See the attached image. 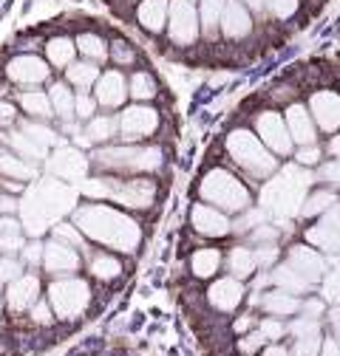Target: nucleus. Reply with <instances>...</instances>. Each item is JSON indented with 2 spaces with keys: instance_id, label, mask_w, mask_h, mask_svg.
Wrapping results in <instances>:
<instances>
[{
  "instance_id": "obj_1",
  "label": "nucleus",
  "mask_w": 340,
  "mask_h": 356,
  "mask_svg": "<svg viewBox=\"0 0 340 356\" xmlns=\"http://www.w3.org/2000/svg\"><path fill=\"white\" fill-rule=\"evenodd\" d=\"M71 220L91 243L122 252V254H134L142 243V227L137 224V218H131L125 209H116L105 201L79 204L71 212Z\"/></svg>"
},
{
  "instance_id": "obj_2",
  "label": "nucleus",
  "mask_w": 340,
  "mask_h": 356,
  "mask_svg": "<svg viewBox=\"0 0 340 356\" xmlns=\"http://www.w3.org/2000/svg\"><path fill=\"white\" fill-rule=\"evenodd\" d=\"M79 193L91 201H111L122 209H137L145 212L156 204L159 184L148 175H94V178H82Z\"/></svg>"
},
{
  "instance_id": "obj_3",
  "label": "nucleus",
  "mask_w": 340,
  "mask_h": 356,
  "mask_svg": "<svg viewBox=\"0 0 340 356\" xmlns=\"http://www.w3.org/2000/svg\"><path fill=\"white\" fill-rule=\"evenodd\" d=\"M91 167L111 175H148L162 167V150L153 145H100L91 156Z\"/></svg>"
},
{
  "instance_id": "obj_4",
  "label": "nucleus",
  "mask_w": 340,
  "mask_h": 356,
  "mask_svg": "<svg viewBox=\"0 0 340 356\" xmlns=\"http://www.w3.org/2000/svg\"><path fill=\"white\" fill-rule=\"evenodd\" d=\"M309 184H312V175L301 164H298V167H286L284 172L270 175V184L261 193V209H264V215L289 218L295 212H301V204L307 198Z\"/></svg>"
},
{
  "instance_id": "obj_5",
  "label": "nucleus",
  "mask_w": 340,
  "mask_h": 356,
  "mask_svg": "<svg viewBox=\"0 0 340 356\" xmlns=\"http://www.w3.org/2000/svg\"><path fill=\"white\" fill-rule=\"evenodd\" d=\"M224 147L230 153V159L252 178H258V181H264V178L275 175L278 172V159L275 153L258 139V133L255 130H247V127H235L227 133L224 139Z\"/></svg>"
},
{
  "instance_id": "obj_6",
  "label": "nucleus",
  "mask_w": 340,
  "mask_h": 356,
  "mask_svg": "<svg viewBox=\"0 0 340 356\" xmlns=\"http://www.w3.org/2000/svg\"><path fill=\"white\" fill-rule=\"evenodd\" d=\"M199 195H201L204 204L219 207L227 215H241L252 204V195H249L247 184L241 181V178H235L230 170H224V167H212V170H207L201 175Z\"/></svg>"
},
{
  "instance_id": "obj_7",
  "label": "nucleus",
  "mask_w": 340,
  "mask_h": 356,
  "mask_svg": "<svg viewBox=\"0 0 340 356\" xmlns=\"http://www.w3.org/2000/svg\"><path fill=\"white\" fill-rule=\"evenodd\" d=\"M46 300H49L54 317L60 323H74V320L85 317V311L91 308L94 291H91V283L88 280H82L77 275L52 277V283L46 289Z\"/></svg>"
},
{
  "instance_id": "obj_8",
  "label": "nucleus",
  "mask_w": 340,
  "mask_h": 356,
  "mask_svg": "<svg viewBox=\"0 0 340 356\" xmlns=\"http://www.w3.org/2000/svg\"><path fill=\"white\" fill-rule=\"evenodd\" d=\"M116 122H119V139L131 142V145H139V142H148L159 130L162 116L148 102H134V105H125L119 111Z\"/></svg>"
},
{
  "instance_id": "obj_9",
  "label": "nucleus",
  "mask_w": 340,
  "mask_h": 356,
  "mask_svg": "<svg viewBox=\"0 0 340 356\" xmlns=\"http://www.w3.org/2000/svg\"><path fill=\"white\" fill-rule=\"evenodd\" d=\"M167 37L173 46L179 49H190L199 40L201 23H199V12L193 6V0H170V15H167Z\"/></svg>"
},
{
  "instance_id": "obj_10",
  "label": "nucleus",
  "mask_w": 340,
  "mask_h": 356,
  "mask_svg": "<svg viewBox=\"0 0 340 356\" xmlns=\"http://www.w3.org/2000/svg\"><path fill=\"white\" fill-rule=\"evenodd\" d=\"M52 65L46 57H37V54H15L6 65H3V76L17 85V88H40L52 79Z\"/></svg>"
},
{
  "instance_id": "obj_11",
  "label": "nucleus",
  "mask_w": 340,
  "mask_h": 356,
  "mask_svg": "<svg viewBox=\"0 0 340 356\" xmlns=\"http://www.w3.org/2000/svg\"><path fill=\"white\" fill-rule=\"evenodd\" d=\"M255 133L258 139L275 153V156H292L295 150V142L289 136V127H286V119L275 111H261L255 113Z\"/></svg>"
},
{
  "instance_id": "obj_12",
  "label": "nucleus",
  "mask_w": 340,
  "mask_h": 356,
  "mask_svg": "<svg viewBox=\"0 0 340 356\" xmlns=\"http://www.w3.org/2000/svg\"><path fill=\"white\" fill-rule=\"evenodd\" d=\"M42 272L49 277H68V275H77L82 269V252L68 246V243H60V241H46V249H42Z\"/></svg>"
},
{
  "instance_id": "obj_13",
  "label": "nucleus",
  "mask_w": 340,
  "mask_h": 356,
  "mask_svg": "<svg viewBox=\"0 0 340 356\" xmlns=\"http://www.w3.org/2000/svg\"><path fill=\"white\" fill-rule=\"evenodd\" d=\"M307 243L315 246L318 252H329V254H337L340 252V201H334L320 218L318 224L309 227L304 232Z\"/></svg>"
},
{
  "instance_id": "obj_14",
  "label": "nucleus",
  "mask_w": 340,
  "mask_h": 356,
  "mask_svg": "<svg viewBox=\"0 0 340 356\" xmlns=\"http://www.w3.org/2000/svg\"><path fill=\"white\" fill-rule=\"evenodd\" d=\"M46 164L60 181H77V184L82 178H88V170H91V159H85L77 145L74 147H68V145L54 147V153H49Z\"/></svg>"
},
{
  "instance_id": "obj_15",
  "label": "nucleus",
  "mask_w": 340,
  "mask_h": 356,
  "mask_svg": "<svg viewBox=\"0 0 340 356\" xmlns=\"http://www.w3.org/2000/svg\"><path fill=\"white\" fill-rule=\"evenodd\" d=\"M190 227L204 238H227L233 232V220L219 207H210L201 201V204H193L190 209Z\"/></svg>"
},
{
  "instance_id": "obj_16",
  "label": "nucleus",
  "mask_w": 340,
  "mask_h": 356,
  "mask_svg": "<svg viewBox=\"0 0 340 356\" xmlns=\"http://www.w3.org/2000/svg\"><path fill=\"white\" fill-rule=\"evenodd\" d=\"M286 263H289L292 269L301 275L309 286H318V283L323 280V275H326V260H323V254H320L315 246H309V243H295V246H289Z\"/></svg>"
},
{
  "instance_id": "obj_17",
  "label": "nucleus",
  "mask_w": 340,
  "mask_h": 356,
  "mask_svg": "<svg viewBox=\"0 0 340 356\" xmlns=\"http://www.w3.org/2000/svg\"><path fill=\"white\" fill-rule=\"evenodd\" d=\"M42 294V283L34 272H23L17 280H12L3 291L6 297V308L12 311V314H26V311L40 300Z\"/></svg>"
},
{
  "instance_id": "obj_18",
  "label": "nucleus",
  "mask_w": 340,
  "mask_h": 356,
  "mask_svg": "<svg viewBox=\"0 0 340 356\" xmlns=\"http://www.w3.org/2000/svg\"><path fill=\"white\" fill-rule=\"evenodd\" d=\"M94 97H97V105L105 108V111L125 108V99H128V76L119 68L102 71L100 79H97V85H94Z\"/></svg>"
},
{
  "instance_id": "obj_19",
  "label": "nucleus",
  "mask_w": 340,
  "mask_h": 356,
  "mask_svg": "<svg viewBox=\"0 0 340 356\" xmlns=\"http://www.w3.org/2000/svg\"><path fill=\"white\" fill-rule=\"evenodd\" d=\"M286 119V127H289V136L295 142V147H307V145H318V124L309 113L307 105L301 102H292L284 113Z\"/></svg>"
},
{
  "instance_id": "obj_20",
  "label": "nucleus",
  "mask_w": 340,
  "mask_h": 356,
  "mask_svg": "<svg viewBox=\"0 0 340 356\" xmlns=\"http://www.w3.org/2000/svg\"><path fill=\"white\" fill-rule=\"evenodd\" d=\"M307 108H309L315 124L323 133H337V127H340V94H334V91H315L309 97Z\"/></svg>"
},
{
  "instance_id": "obj_21",
  "label": "nucleus",
  "mask_w": 340,
  "mask_h": 356,
  "mask_svg": "<svg viewBox=\"0 0 340 356\" xmlns=\"http://www.w3.org/2000/svg\"><path fill=\"white\" fill-rule=\"evenodd\" d=\"M244 283L238 280V277H233V275H227V277H222V280H216L210 289H207V302L216 308V311H222V314H233V311L244 302Z\"/></svg>"
},
{
  "instance_id": "obj_22",
  "label": "nucleus",
  "mask_w": 340,
  "mask_h": 356,
  "mask_svg": "<svg viewBox=\"0 0 340 356\" xmlns=\"http://www.w3.org/2000/svg\"><path fill=\"white\" fill-rule=\"evenodd\" d=\"M219 29L227 40H244L252 31V17H249V12H247V6L241 3V0H227L224 3Z\"/></svg>"
},
{
  "instance_id": "obj_23",
  "label": "nucleus",
  "mask_w": 340,
  "mask_h": 356,
  "mask_svg": "<svg viewBox=\"0 0 340 356\" xmlns=\"http://www.w3.org/2000/svg\"><path fill=\"white\" fill-rule=\"evenodd\" d=\"M85 269H88V275L94 280H100V283H114L125 272L122 269V260L114 252H102V249L85 254Z\"/></svg>"
},
{
  "instance_id": "obj_24",
  "label": "nucleus",
  "mask_w": 340,
  "mask_h": 356,
  "mask_svg": "<svg viewBox=\"0 0 340 356\" xmlns=\"http://www.w3.org/2000/svg\"><path fill=\"white\" fill-rule=\"evenodd\" d=\"M301 297L298 294H289L284 289H272L261 297V308L267 317H278V320H289V317H298L301 314Z\"/></svg>"
},
{
  "instance_id": "obj_25",
  "label": "nucleus",
  "mask_w": 340,
  "mask_h": 356,
  "mask_svg": "<svg viewBox=\"0 0 340 356\" xmlns=\"http://www.w3.org/2000/svg\"><path fill=\"white\" fill-rule=\"evenodd\" d=\"M17 108L26 113V119H37V122H52L54 119L49 91H40V88H23V91L17 94Z\"/></svg>"
},
{
  "instance_id": "obj_26",
  "label": "nucleus",
  "mask_w": 340,
  "mask_h": 356,
  "mask_svg": "<svg viewBox=\"0 0 340 356\" xmlns=\"http://www.w3.org/2000/svg\"><path fill=\"white\" fill-rule=\"evenodd\" d=\"M0 178H12V181H34L37 178V164L20 159L12 147H6L3 142H0Z\"/></svg>"
},
{
  "instance_id": "obj_27",
  "label": "nucleus",
  "mask_w": 340,
  "mask_h": 356,
  "mask_svg": "<svg viewBox=\"0 0 340 356\" xmlns=\"http://www.w3.org/2000/svg\"><path fill=\"white\" fill-rule=\"evenodd\" d=\"M167 15H170V0H139L137 6V23L148 34H162L167 29Z\"/></svg>"
},
{
  "instance_id": "obj_28",
  "label": "nucleus",
  "mask_w": 340,
  "mask_h": 356,
  "mask_svg": "<svg viewBox=\"0 0 340 356\" xmlns=\"http://www.w3.org/2000/svg\"><path fill=\"white\" fill-rule=\"evenodd\" d=\"M42 51H46V60H49L52 68L65 71L77 60V42L68 34H54V37H49L46 42H42Z\"/></svg>"
},
{
  "instance_id": "obj_29",
  "label": "nucleus",
  "mask_w": 340,
  "mask_h": 356,
  "mask_svg": "<svg viewBox=\"0 0 340 356\" xmlns=\"http://www.w3.org/2000/svg\"><path fill=\"white\" fill-rule=\"evenodd\" d=\"M82 133H85V139H88L91 147L94 145L97 147L100 145H111L114 139H119V122L111 113H97V116H91L88 122H85Z\"/></svg>"
},
{
  "instance_id": "obj_30",
  "label": "nucleus",
  "mask_w": 340,
  "mask_h": 356,
  "mask_svg": "<svg viewBox=\"0 0 340 356\" xmlns=\"http://www.w3.org/2000/svg\"><path fill=\"white\" fill-rule=\"evenodd\" d=\"M267 280L272 283V289H284V291L298 294V297H304V294H309V291H312V286H309L301 275H298L289 263H281V266H275V269H270Z\"/></svg>"
},
{
  "instance_id": "obj_31",
  "label": "nucleus",
  "mask_w": 340,
  "mask_h": 356,
  "mask_svg": "<svg viewBox=\"0 0 340 356\" xmlns=\"http://www.w3.org/2000/svg\"><path fill=\"white\" fill-rule=\"evenodd\" d=\"M74 42H77V54L82 60H91L97 65L108 60V40L100 31H79L74 37Z\"/></svg>"
},
{
  "instance_id": "obj_32",
  "label": "nucleus",
  "mask_w": 340,
  "mask_h": 356,
  "mask_svg": "<svg viewBox=\"0 0 340 356\" xmlns=\"http://www.w3.org/2000/svg\"><path fill=\"white\" fill-rule=\"evenodd\" d=\"M222 263H224V257H222L219 249L204 246V249H196V252H193V257H190V272H193V277H199V280H210V277L219 275Z\"/></svg>"
},
{
  "instance_id": "obj_33",
  "label": "nucleus",
  "mask_w": 340,
  "mask_h": 356,
  "mask_svg": "<svg viewBox=\"0 0 340 356\" xmlns=\"http://www.w3.org/2000/svg\"><path fill=\"white\" fill-rule=\"evenodd\" d=\"M100 65L91 63V60H74L68 68H65V82L71 88H77V91H91V88L97 85L100 79Z\"/></svg>"
},
{
  "instance_id": "obj_34",
  "label": "nucleus",
  "mask_w": 340,
  "mask_h": 356,
  "mask_svg": "<svg viewBox=\"0 0 340 356\" xmlns=\"http://www.w3.org/2000/svg\"><path fill=\"white\" fill-rule=\"evenodd\" d=\"M49 99H52V108H54V119H60V122H77V116H74L77 91H71L68 82H52L49 85Z\"/></svg>"
},
{
  "instance_id": "obj_35",
  "label": "nucleus",
  "mask_w": 340,
  "mask_h": 356,
  "mask_svg": "<svg viewBox=\"0 0 340 356\" xmlns=\"http://www.w3.org/2000/svg\"><path fill=\"white\" fill-rule=\"evenodd\" d=\"M227 272L238 280H247L258 272V260H255V252L249 246H233L227 252Z\"/></svg>"
},
{
  "instance_id": "obj_36",
  "label": "nucleus",
  "mask_w": 340,
  "mask_h": 356,
  "mask_svg": "<svg viewBox=\"0 0 340 356\" xmlns=\"http://www.w3.org/2000/svg\"><path fill=\"white\" fill-rule=\"evenodd\" d=\"M23 246H26V238H23L20 220L0 215V254H20Z\"/></svg>"
},
{
  "instance_id": "obj_37",
  "label": "nucleus",
  "mask_w": 340,
  "mask_h": 356,
  "mask_svg": "<svg viewBox=\"0 0 340 356\" xmlns=\"http://www.w3.org/2000/svg\"><path fill=\"white\" fill-rule=\"evenodd\" d=\"M156 94H159V85H156L153 74L134 71L131 76H128V97H131L134 102H150Z\"/></svg>"
},
{
  "instance_id": "obj_38",
  "label": "nucleus",
  "mask_w": 340,
  "mask_h": 356,
  "mask_svg": "<svg viewBox=\"0 0 340 356\" xmlns=\"http://www.w3.org/2000/svg\"><path fill=\"white\" fill-rule=\"evenodd\" d=\"M52 238L60 241V243H68V246L79 249L82 254H88V252H91L88 238H85V235L77 229L74 220H60V224H54V227H52Z\"/></svg>"
},
{
  "instance_id": "obj_39",
  "label": "nucleus",
  "mask_w": 340,
  "mask_h": 356,
  "mask_svg": "<svg viewBox=\"0 0 340 356\" xmlns=\"http://www.w3.org/2000/svg\"><path fill=\"white\" fill-rule=\"evenodd\" d=\"M337 201V195H334V190H329V187H323V190H315V193H309L307 198H304V204H301V218H320L332 204Z\"/></svg>"
},
{
  "instance_id": "obj_40",
  "label": "nucleus",
  "mask_w": 340,
  "mask_h": 356,
  "mask_svg": "<svg viewBox=\"0 0 340 356\" xmlns=\"http://www.w3.org/2000/svg\"><path fill=\"white\" fill-rule=\"evenodd\" d=\"M224 3H227V0H201V6H199V23H201L204 34H216V29L222 23Z\"/></svg>"
},
{
  "instance_id": "obj_41",
  "label": "nucleus",
  "mask_w": 340,
  "mask_h": 356,
  "mask_svg": "<svg viewBox=\"0 0 340 356\" xmlns=\"http://www.w3.org/2000/svg\"><path fill=\"white\" fill-rule=\"evenodd\" d=\"M108 57L114 60L116 68H131V65H137V49H134L128 40H122V37H114V40L108 42Z\"/></svg>"
},
{
  "instance_id": "obj_42",
  "label": "nucleus",
  "mask_w": 340,
  "mask_h": 356,
  "mask_svg": "<svg viewBox=\"0 0 340 356\" xmlns=\"http://www.w3.org/2000/svg\"><path fill=\"white\" fill-rule=\"evenodd\" d=\"M320 342L323 334H304V337H292V356H320Z\"/></svg>"
},
{
  "instance_id": "obj_43",
  "label": "nucleus",
  "mask_w": 340,
  "mask_h": 356,
  "mask_svg": "<svg viewBox=\"0 0 340 356\" xmlns=\"http://www.w3.org/2000/svg\"><path fill=\"white\" fill-rule=\"evenodd\" d=\"M26 269V263L17 254H0V286H9L12 280H17Z\"/></svg>"
},
{
  "instance_id": "obj_44",
  "label": "nucleus",
  "mask_w": 340,
  "mask_h": 356,
  "mask_svg": "<svg viewBox=\"0 0 340 356\" xmlns=\"http://www.w3.org/2000/svg\"><path fill=\"white\" fill-rule=\"evenodd\" d=\"M97 97L88 94V91H77V99H74V116L77 122H88L91 116H97Z\"/></svg>"
},
{
  "instance_id": "obj_45",
  "label": "nucleus",
  "mask_w": 340,
  "mask_h": 356,
  "mask_svg": "<svg viewBox=\"0 0 340 356\" xmlns=\"http://www.w3.org/2000/svg\"><path fill=\"white\" fill-rule=\"evenodd\" d=\"M29 320H31L34 325H40V328H49V325L57 323V317H54V311H52L49 300H42V297L29 308Z\"/></svg>"
},
{
  "instance_id": "obj_46",
  "label": "nucleus",
  "mask_w": 340,
  "mask_h": 356,
  "mask_svg": "<svg viewBox=\"0 0 340 356\" xmlns=\"http://www.w3.org/2000/svg\"><path fill=\"white\" fill-rule=\"evenodd\" d=\"M323 300L340 305V260L334 263V269L323 275Z\"/></svg>"
},
{
  "instance_id": "obj_47",
  "label": "nucleus",
  "mask_w": 340,
  "mask_h": 356,
  "mask_svg": "<svg viewBox=\"0 0 340 356\" xmlns=\"http://www.w3.org/2000/svg\"><path fill=\"white\" fill-rule=\"evenodd\" d=\"M264 345H267V337H264L258 328H252V331L241 334V339H238V350H241L244 356H252V353L264 350Z\"/></svg>"
},
{
  "instance_id": "obj_48",
  "label": "nucleus",
  "mask_w": 340,
  "mask_h": 356,
  "mask_svg": "<svg viewBox=\"0 0 340 356\" xmlns=\"http://www.w3.org/2000/svg\"><path fill=\"white\" fill-rule=\"evenodd\" d=\"M258 331L267 337V342H281L289 331H286V323L284 320H278V317H264V320H258Z\"/></svg>"
},
{
  "instance_id": "obj_49",
  "label": "nucleus",
  "mask_w": 340,
  "mask_h": 356,
  "mask_svg": "<svg viewBox=\"0 0 340 356\" xmlns=\"http://www.w3.org/2000/svg\"><path fill=\"white\" fill-rule=\"evenodd\" d=\"M318 175H320V181L329 187V190H334V187H340V159H332V161H326V164H320V170H318Z\"/></svg>"
},
{
  "instance_id": "obj_50",
  "label": "nucleus",
  "mask_w": 340,
  "mask_h": 356,
  "mask_svg": "<svg viewBox=\"0 0 340 356\" xmlns=\"http://www.w3.org/2000/svg\"><path fill=\"white\" fill-rule=\"evenodd\" d=\"M298 6H301V0H267V9H270L278 20H289V17L298 12Z\"/></svg>"
},
{
  "instance_id": "obj_51",
  "label": "nucleus",
  "mask_w": 340,
  "mask_h": 356,
  "mask_svg": "<svg viewBox=\"0 0 340 356\" xmlns=\"http://www.w3.org/2000/svg\"><path fill=\"white\" fill-rule=\"evenodd\" d=\"M252 252H255V260H258V269H272L275 260H278V246L275 243H258Z\"/></svg>"
},
{
  "instance_id": "obj_52",
  "label": "nucleus",
  "mask_w": 340,
  "mask_h": 356,
  "mask_svg": "<svg viewBox=\"0 0 340 356\" xmlns=\"http://www.w3.org/2000/svg\"><path fill=\"white\" fill-rule=\"evenodd\" d=\"M42 249H46V243H42V241H31V243L23 246L20 260L26 266H31V269H37V266H42Z\"/></svg>"
},
{
  "instance_id": "obj_53",
  "label": "nucleus",
  "mask_w": 340,
  "mask_h": 356,
  "mask_svg": "<svg viewBox=\"0 0 340 356\" xmlns=\"http://www.w3.org/2000/svg\"><path fill=\"white\" fill-rule=\"evenodd\" d=\"M320 161V147L318 145H307V147H298L295 150V164H301V167H312Z\"/></svg>"
},
{
  "instance_id": "obj_54",
  "label": "nucleus",
  "mask_w": 340,
  "mask_h": 356,
  "mask_svg": "<svg viewBox=\"0 0 340 356\" xmlns=\"http://www.w3.org/2000/svg\"><path fill=\"white\" fill-rule=\"evenodd\" d=\"M15 124H17V102L0 99V130L15 127Z\"/></svg>"
},
{
  "instance_id": "obj_55",
  "label": "nucleus",
  "mask_w": 340,
  "mask_h": 356,
  "mask_svg": "<svg viewBox=\"0 0 340 356\" xmlns=\"http://www.w3.org/2000/svg\"><path fill=\"white\" fill-rule=\"evenodd\" d=\"M323 311H326V300H323V297H307V300L301 302V314H304V317L318 320Z\"/></svg>"
},
{
  "instance_id": "obj_56",
  "label": "nucleus",
  "mask_w": 340,
  "mask_h": 356,
  "mask_svg": "<svg viewBox=\"0 0 340 356\" xmlns=\"http://www.w3.org/2000/svg\"><path fill=\"white\" fill-rule=\"evenodd\" d=\"M252 328H258V320H255L252 314H241L235 323H233V331L241 337V334H247V331H252Z\"/></svg>"
},
{
  "instance_id": "obj_57",
  "label": "nucleus",
  "mask_w": 340,
  "mask_h": 356,
  "mask_svg": "<svg viewBox=\"0 0 340 356\" xmlns=\"http://www.w3.org/2000/svg\"><path fill=\"white\" fill-rule=\"evenodd\" d=\"M320 356H340V342L334 337H323L320 342Z\"/></svg>"
},
{
  "instance_id": "obj_58",
  "label": "nucleus",
  "mask_w": 340,
  "mask_h": 356,
  "mask_svg": "<svg viewBox=\"0 0 340 356\" xmlns=\"http://www.w3.org/2000/svg\"><path fill=\"white\" fill-rule=\"evenodd\" d=\"M261 356H292V353H289V348L281 345V342H267L264 350H261Z\"/></svg>"
},
{
  "instance_id": "obj_59",
  "label": "nucleus",
  "mask_w": 340,
  "mask_h": 356,
  "mask_svg": "<svg viewBox=\"0 0 340 356\" xmlns=\"http://www.w3.org/2000/svg\"><path fill=\"white\" fill-rule=\"evenodd\" d=\"M15 209H17V201H15L9 193L0 190V215H12Z\"/></svg>"
},
{
  "instance_id": "obj_60",
  "label": "nucleus",
  "mask_w": 340,
  "mask_h": 356,
  "mask_svg": "<svg viewBox=\"0 0 340 356\" xmlns=\"http://www.w3.org/2000/svg\"><path fill=\"white\" fill-rule=\"evenodd\" d=\"M329 323H332V337L340 342V305H334L329 311Z\"/></svg>"
},
{
  "instance_id": "obj_61",
  "label": "nucleus",
  "mask_w": 340,
  "mask_h": 356,
  "mask_svg": "<svg viewBox=\"0 0 340 356\" xmlns=\"http://www.w3.org/2000/svg\"><path fill=\"white\" fill-rule=\"evenodd\" d=\"M329 153H332L334 159H340V133H334V136H332V142H329Z\"/></svg>"
},
{
  "instance_id": "obj_62",
  "label": "nucleus",
  "mask_w": 340,
  "mask_h": 356,
  "mask_svg": "<svg viewBox=\"0 0 340 356\" xmlns=\"http://www.w3.org/2000/svg\"><path fill=\"white\" fill-rule=\"evenodd\" d=\"M244 6H249L252 12H261V9H267V0H241Z\"/></svg>"
},
{
  "instance_id": "obj_63",
  "label": "nucleus",
  "mask_w": 340,
  "mask_h": 356,
  "mask_svg": "<svg viewBox=\"0 0 340 356\" xmlns=\"http://www.w3.org/2000/svg\"><path fill=\"white\" fill-rule=\"evenodd\" d=\"M3 308H6V297H3V291H0V314H3Z\"/></svg>"
}]
</instances>
